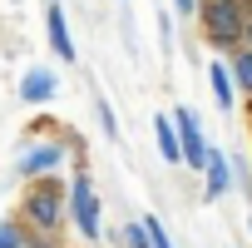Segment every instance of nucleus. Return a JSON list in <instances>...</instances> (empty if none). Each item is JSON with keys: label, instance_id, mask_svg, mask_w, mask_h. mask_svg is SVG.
I'll use <instances>...</instances> for the list:
<instances>
[{"label": "nucleus", "instance_id": "9b49d317", "mask_svg": "<svg viewBox=\"0 0 252 248\" xmlns=\"http://www.w3.org/2000/svg\"><path fill=\"white\" fill-rule=\"evenodd\" d=\"M144 238H149V248H173V243H168V233H163V223H158V218H144Z\"/></svg>", "mask_w": 252, "mask_h": 248}, {"label": "nucleus", "instance_id": "423d86ee", "mask_svg": "<svg viewBox=\"0 0 252 248\" xmlns=\"http://www.w3.org/2000/svg\"><path fill=\"white\" fill-rule=\"evenodd\" d=\"M55 94V75L50 70H30L25 80H20V99H30V104H45Z\"/></svg>", "mask_w": 252, "mask_h": 248}, {"label": "nucleus", "instance_id": "f257e3e1", "mask_svg": "<svg viewBox=\"0 0 252 248\" xmlns=\"http://www.w3.org/2000/svg\"><path fill=\"white\" fill-rule=\"evenodd\" d=\"M203 20H208V35L218 45H232L242 30H247V0H208L203 5Z\"/></svg>", "mask_w": 252, "mask_h": 248}, {"label": "nucleus", "instance_id": "ddd939ff", "mask_svg": "<svg viewBox=\"0 0 252 248\" xmlns=\"http://www.w3.org/2000/svg\"><path fill=\"white\" fill-rule=\"evenodd\" d=\"M0 248H20V233L10 223H0Z\"/></svg>", "mask_w": 252, "mask_h": 248}, {"label": "nucleus", "instance_id": "2eb2a0df", "mask_svg": "<svg viewBox=\"0 0 252 248\" xmlns=\"http://www.w3.org/2000/svg\"><path fill=\"white\" fill-rule=\"evenodd\" d=\"M99 119H104V129H109V134L119 139V124H114V114H109V104H99Z\"/></svg>", "mask_w": 252, "mask_h": 248}, {"label": "nucleus", "instance_id": "f03ea898", "mask_svg": "<svg viewBox=\"0 0 252 248\" xmlns=\"http://www.w3.org/2000/svg\"><path fill=\"white\" fill-rule=\"evenodd\" d=\"M173 134H178V154H183L193 169H203V164H208V149H203V129H198V114H193V109H178V114H173Z\"/></svg>", "mask_w": 252, "mask_h": 248}, {"label": "nucleus", "instance_id": "7ed1b4c3", "mask_svg": "<svg viewBox=\"0 0 252 248\" xmlns=\"http://www.w3.org/2000/svg\"><path fill=\"white\" fill-rule=\"evenodd\" d=\"M30 218L40 223V228H60V184L55 179H40L35 189H30Z\"/></svg>", "mask_w": 252, "mask_h": 248}, {"label": "nucleus", "instance_id": "4468645a", "mask_svg": "<svg viewBox=\"0 0 252 248\" xmlns=\"http://www.w3.org/2000/svg\"><path fill=\"white\" fill-rule=\"evenodd\" d=\"M124 243H129V248H149V238H144V228H124Z\"/></svg>", "mask_w": 252, "mask_h": 248}, {"label": "nucleus", "instance_id": "6e6552de", "mask_svg": "<svg viewBox=\"0 0 252 248\" xmlns=\"http://www.w3.org/2000/svg\"><path fill=\"white\" fill-rule=\"evenodd\" d=\"M158 154H163L168 164L183 159V154H178V134H173V119H158Z\"/></svg>", "mask_w": 252, "mask_h": 248}, {"label": "nucleus", "instance_id": "dca6fc26", "mask_svg": "<svg viewBox=\"0 0 252 248\" xmlns=\"http://www.w3.org/2000/svg\"><path fill=\"white\" fill-rule=\"evenodd\" d=\"M173 5H178V10H183V15H188V10H193V0H173Z\"/></svg>", "mask_w": 252, "mask_h": 248}, {"label": "nucleus", "instance_id": "20e7f679", "mask_svg": "<svg viewBox=\"0 0 252 248\" xmlns=\"http://www.w3.org/2000/svg\"><path fill=\"white\" fill-rule=\"evenodd\" d=\"M74 223L84 238H99V199L89 179H74Z\"/></svg>", "mask_w": 252, "mask_h": 248}, {"label": "nucleus", "instance_id": "9d476101", "mask_svg": "<svg viewBox=\"0 0 252 248\" xmlns=\"http://www.w3.org/2000/svg\"><path fill=\"white\" fill-rule=\"evenodd\" d=\"M213 94H218V104H222V109H232V80H227V70H222V65H213Z\"/></svg>", "mask_w": 252, "mask_h": 248}, {"label": "nucleus", "instance_id": "f3484780", "mask_svg": "<svg viewBox=\"0 0 252 248\" xmlns=\"http://www.w3.org/2000/svg\"><path fill=\"white\" fill-rule=\"evenodd\" d=\"M242 35H247V40H252V20H247V30H242Z\"/></svg>", "mask_w": 252, "mask_h": 248}, {"label": "nucleus", "instance_id": "1a4fd4ad", "mask_svg": "<svg viewBox=\"0 0 252 248\" xmlns=\"http://www.w3.org/2000/svg\"><path fill=\"white\" fill-rule=\"evenodd\" d=\"M203 169H208V194L218 199V194L227 189V164H222L218 154H208V164H203Z\"/></svg>", "mask_w": 252, "mask_h": 248}, {"label": "nucleus", "instance_id": "0eeeda50", "mask_svg": "<svg viewBox=\"0 0 252 248\" xmlns=\"http://www.w3.org/2000/svg\"><path fill=\"white\" fill-rule=\"evenodd\" d=\"M60 159H64V154H60L55 144H40V149H30V154L20 159V169H25V174H50Z\"/></svg>", "mask_w": 252, "mask_h": 248}, {"label": "nucleus", "instance_id": "f8f14e48", "mask_svg": "<svg viewBox=\"0 0 252 248\" xmlns=\"http://www.w3.org/2000/svg\"><path fill=\"white\" fill-rule=\"evenodd\" d=\"M232 65H237V80H242V84L252 89V50H242V55H237Z\"/></svg>", "mask_w": 252, "mask_h": 248}, {"label": "nucleus", "instance_id": "39448f33", "mask_svg": "<svg viewBox=\"0 0 252 248\" xmlns=\"http://www.w3.org/2000/svg\"><path fill=\"white\" fill-rule=\"evenodd\" d=\"M45 25H50V45H55V55H60V60H74V40H69V25H64V10H60V5L45 10Z\"/></svg>", "mask_w": 252, "mask_h": 248}]
</instances>
